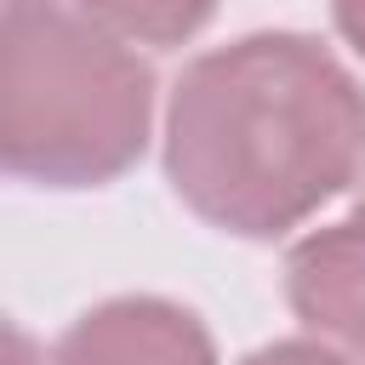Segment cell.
I'll return each instance as SVG.
<instances>
[{"label":"cell","instance_id":"obj_1","mask_svg":"<svg viewBox=\"0 0 365 365\" xmlns=\"http://www.w3.org/2000/svg\"><path fill=\"white\" fill-rule=\"evenodd\" d=\"M165 177L222 234H291L365 177V91L308 34L228 40L171 86Z\"/></svg>","mask_w":365,"mask_h":365},{"label":"cell","instance_id":"obj_2","mask_svg":"<svg viewBox=\"0 0 365 365\" xmlns=\"http://www.w3.org/2000/svg\"><path fill=\"white\" fill-rule=\"evenodd\" d=\"M154 74L68 0L0 11V160L34 188H103L148 148Z\"/></svg>","mask_w":365,"mask_h":365},{"label":"cell","instance_id":"obj_3","mask_svg":"<svg viewBox=\"0 0 365 365\" xmlns=\"http://www.w3.org/2000/svg\"><path fill=\"white\" fill-rule=\"evenodd\" d=\"M285 302L297 325L365 359V205L285 251Z\"/></svg>","mask_w":365,"mask_h":365},{"label":"cell","instance_id":"obj_4","mask_svg":"<svg viewBox=\"0 0 365 365\" xmlns=\"http://www.w3.org/2000/svg\"><path fill=\"white\" fill-rule=\"evenodd\" d=\"M51 354L57 359H211L217 348L188 308L165 297H114L80 314Z\"/></svg>","mask_w":365,"mask_h":365},{"label":"cell","instance_id":"obj_5","mask_svg":"<svg viewBox=\"0 0 365 365\" xmlns=\"http://www.w3.org/2000/svg\"><path fill=\"white\" fill-rule=\"evenodd\" d=\"M68 6H80L131 46H182L217 11V0H68Z\"/></svg>","mask_w":365,"mask_h":365},{"label":"cell","instance_id":"obj_6","mask_svg":"<svg viewBox=\"0 0 365 365\" xmlns=\"http://www.w3.org/2000/svg\"><path fill=\"white\" fill-rule=\"evenodd\" d=\"M331 17H336V29H342V40L365 57V0H331Z\"/></svg>","mask_w":365,"mask_h":365}]
</instances>
